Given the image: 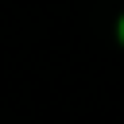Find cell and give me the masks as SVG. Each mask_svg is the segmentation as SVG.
<instances>
[{
	"instance_id": "6da1fadb",
	"label": "cell",
	"mask_w": 124,
	"mask_h": 124,
	"mask_svg": "<svg viewBox=\"0 0 124 124\" xmlns=\"http://www.w3.org/2000/svg\"><path fill=\"white\" fill-rule=\"evenodd\" d=\"M120 31H124V23H120Z\"/></svg>"
}]
</instances>
